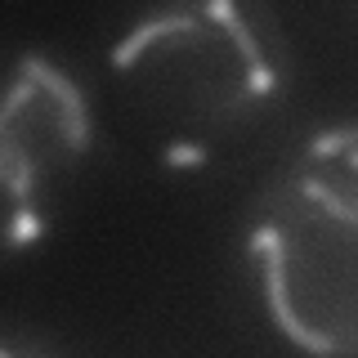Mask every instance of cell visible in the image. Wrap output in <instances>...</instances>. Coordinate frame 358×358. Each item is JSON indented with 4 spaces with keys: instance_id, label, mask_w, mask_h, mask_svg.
I'll use <instances>...</instances> for the list:
<instances>
[{
    "instance_id": "obj_3",
    "label": "cell",
    "mask_w": 358,
    "mask_h": 358,
    "mask_svg": "<svg viewBox=\"0 0 358 358\" xmlns=\"http://www.w3.org/2000/svg\"><path fill=\"white\" fill-rule=\"evenodd\" d=\"M90 148L85 99L67 72L27 54L0 112V179L9 197V246L36 238L50 197Z\"/></svg>"
},
{
    "instance_id": "obj_2",
    "label": "cell",
    "mask_w": 358,
    "mask_h": 358,
    "mask_svg": "<svg viewBox=\"0 0 358 358\" xmlns=\"http://www.w3.org/2000/svg\"><path fill=\"white\" fill-rule=\"evenodd\" d=\"M268 318L309 354H358V126L322 130L255 201Z\"/></svg>"
},
{
    "instance_id": "obj_1",
    "label": "cell",
    "mask_w": 358,
    "mask_h": 358,
    "mask_svg": "<svg viewBox=\"0 0 358 358\" xmlns=\"http://www.w3.org/2000/svg\"><path fill=\"white\" fill-rule=\"evenodd\" d=\"M121 112L166 162H201L291 72L264 0H143L108 54Z\"/></svg>"
}]
</instances>
